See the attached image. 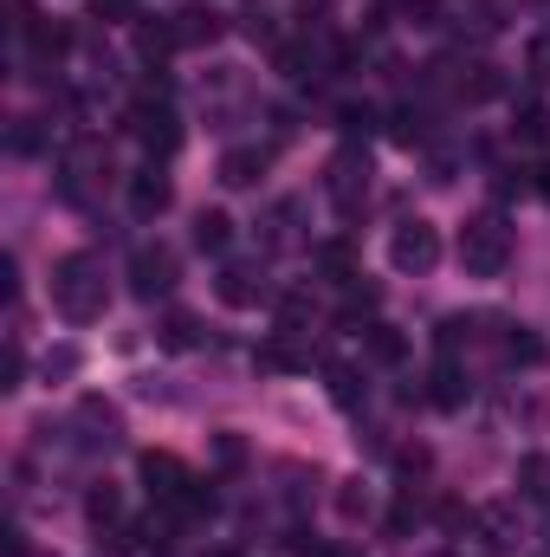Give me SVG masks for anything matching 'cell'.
Masks as SVG:
<instances>
[{"label":"cell","mask_w":550,"mask_h":557,"mask_svg":"<svg viewBox=\"0 0 550 557\" xmlns=\"http://www.w3.org/2000/svg\"><path fill=\"white\" fill-rule=\"evenodd\" d=\"M175 273H182V260H175L162 240L130 253V292H137V298H168V292H175Z\"/></svg>","instance_id":"4"},{"label":"cell","mask_w":550,"mask_h":557,"mask_svg":"<svg viewBox=\"0 0 550 557\" xmlns=\"http://www.w3.org/2000/svg\"><path fill=\"white\" fill-rule=\"evenodd\" d=\"M324 195L337 201V214H357L363 195H370V162H363L357 149H343V156L330 162V175H324Z\"/></svg>","instance_id":"5"},{"label":"cell","mask_w":550,"mask_h":557,"mask_svg":"<svg viewBox=\"0 0 550 557\" xmlns=\"http://www.w3.org/2000/svg\"><path fill=\"white\" fill-rule=\"evenodd\" d=\"M72 370H78V350H52L46 357V376H72Z\"/></svg>","instance_id":"35"},{"label":"cell","mask_w":550,"mask_h":557,"mask_svg":"<svg viewBox=\"0 0 550 557\" xmlns=\"http://www.w3.org/2000/svg\"><path fill=\"white\" fill-rule=\"evenodd\" d=\"M466 337H473V324H466V318H447V324H440V357H453Z\"/></svg>","instance_id":"32"},{"label":"cell","mask_w":550,"mask_h":557,"mask_svg":"<svg viewBox=\"0 0 550 557\" xmlns=\"http://www.w3.org/2000/svg\"><path fill=\"white\" fill-rule=\"evenodd\" d=\"M532 188H538V195L550 201V162H545V169H532Z\"/></svg>","instance_id":"40"},{"label":"cell","mask_w":550,"mask_h":557,"mask_svg":"<svg viewBox=\"0 0 550 557\" xmlns=\"http://www.w3.org/2000/svg\"><path fill=\"white\" fill-rule=\"evenodd\" d=\"M499 91H505V78H499L492 65H466V72H460V98H466V104H479V98H499Z\"/></svg>","instance_id":"20"},{"label":"cell","mask_w":550,"mask_h":557,"mask_svg":"<svg viewBox=\"0 0 550 557\" xmlns=\"http://www.w3.org/2000/svg\"><path fill=\"white\" fill-rule=\"evenodd\" d=\"M427 403H434V409H460V403H466V376H460L453 363H440V370L427 376Z\"/></svg>","instance_id":"16"},{"label":"cell","mask_w":550,"mask_h":557,"mask_svg":"<svg viewBox=\"0 0 550 557\" xmlns=\"http://www.w3.org/2000/svg\"><path fill=\"white\" fill-rule=\"evenodd\" d=\"M214 454H221V467H240V460H247V447H240L234 434H221V441H214Z\"/></svg>","instance_id":"36"},{"label":"cell","mask_w":550,"mask_h":557,"mask_svg":"<svg viewBox=\"0 0 550 557\" xmlns=\"http://www.w3.org/2000/svg\"><path fill=\"white\" fill-rule=\"evenodd\" d=\"M330 403H337V409H357V403H363V389H357V370H350V363H330Z\"/></svg>","instance_id":"24"},{"label":"cell","mask_w":550,"mask_h":557,"mask_svg":"<svg viewBox=\"0 0 550 557\" xmlns=\"http://www.w3.org/2000/svg\"><path fill=\"white\" fill-rule=\"evenodd\" d=\"M91 7H98L104 20H130V7H137V0H91Z\"/></svg>","instance_id":"38"},{"label":"cell","mask_w":550,"mask_h":557,"mask_svg":"<svg viewBox=\"0 0 550 557\" xmlns=\"http://www.w3.org/2000/svg\"><path fill=\"white\" fill-rule=\"evenodd\" d=\"M142 480H149V499H155V506H168V499H175L195 473H188L175 454H142Z\"/></svg>","instance_id":"8"},{"label":"cell","mask_w":550,"mask_h":557,"mask_svg":"<svg viewBox=\"0 0 550 557\" xmlns=\"http://www.w3.org/2000/svg\"><path fill=\"white\" fill-rule=\"evenodd\" d=\"M479 525L492 532V545H518V539H512V512H505V506H492V512H486Z\"/></svg>","instance_id":"33"},{"label":"cell","mask_w":550,"mask_h":557,"mask_svg":"<svg viewBox=\"0 0 550 557\" xmlns=\"http://www.w3.org/2000/svg\"><path fill=\"white\" fill-rule=\"evenodd\" d=\"M389 260H396V273H434L440 267V227L434 221H402L396 234H389Z\"/></svg>","instance_id":"3"},{"label":"cell","mask_w":550,"mask_h":557,"mask_svg":"<svg viewBox=\"0 0 550 557\" xmlns=\"http://www.w3.org/2000/svg\"><path fill=\"white\" fill-rule=\"evenodd\" d=\"M214 292H221V305H234V311H247V305H260L273 285L253 273V267H227V273L214 278Z\"/></svg>","instance_id":"9"},{"label":"cell","mask_w":550,"mask_h":557,"mask_svg":"<svg viewBox=\"0 0 550 557\" xmlns=\"http://www.w3.org/2000/svg\"><path fill=\"white\" fill-rule=\"evenodd\" d=\"M52 305H59L72 324H98V318H104L111 292H104V273H98L91 253H65V260L52 267Z\"/></svg>","instance_id":"1"},{"label":"cell","mask_w":550,"mask_h":557,"mask_svg":"<svg viewBox=\"0 0 550 557\" xmlns=\"http://www.w3.org/2000/svg\"><path fill=\"white\" fill-rule=\"evenodd\" d=\"M175 46V26H137V52L142 59H162Z\"/></svg>","instance_id":"28"},{"label":"cell","mask_w":550,"mask_h":557,"mask_svg":"<svg viewBox=\"0 0 550 557\" xmlns=\"http://www.w3.org/2000/svg\"><path fill=\"white\" fill-rule=\"evenodd\" d=\"M266 162H273V156L253 149V143H247V149H227V156H221V182H227V188H260Z\"/></svg>","instance_id":"11"},{"label":"cell","mask_w":550,"mask_h":557,"mask_svg":"<svg viewBox=\"0 0 550 557\" xmlns=\"http://www.w3.org/2000/svg\"><path fill=\"white\" fill-rule=\"evenodd\" d=\"M505 357H512V363H545V344H538V331L512 324V331H505Z\"/></svg>","instance_id":"22"},{"label":"cell","mask_w":550,"mask_h":557,"mask_svg":"<svg viewBox=\"0 0 550 557\" xmlns=\"http://www.w3.org/2000/svg\"><path fill=\"white\" fill-rule=\"evenodd\" d=\"M78 421H85V428H104V434L117 441V409H111L104 396H85V403H78Z\"/></svg>","instance_id":"26"},{"label":"cell","mask_w":550,"mask_h":557,"mask_svg":"<svg viewBox=\"0 0 550 557\" xmlns=\"http://www.w3.org/2000/svg\"><path fill=\"white\" fill-rule=\"evenodd\" d=\"M525 72H532L538 85H550V33H532V46H525Z\"/></svg>","instance_id":"27"},{"label":"cell","mask_w":550,"mask_h":557,"mask_svg":"<svg viewBox=\"0 0 550 557\" xmlns=\"http://www.w3.org/2000/svg\"><path fill=\"white\" fill-rule=\"evenodd\" d=\"M363 337H370V357H376V363H389V370H396V363L409 357V337H402L396 324H370Z\"/></svg>","instance_id":"17"},{"label":"cell","mask_w":550,"mask_h":557,"mask_svg":"<svg viewBox=\"0 0 550 557\" xmlns=\"http://www.w3.org/2000/svg\"><path fill=\"white\" fill-rule=\"evenodd\" d=\"M337 124L357 137V131H370V124H376V111H370V104H343V111H337Z\"/></svg>","instance_id":"34"},{"label":"cell","mask_w":550,"mask_h":557,"mask_svg":"<svg viewBox=\"0 0 550 557\" xmlns=\"http://www.w3.org/2000/svg\"><path fill=\"white\" fill-rule=\"evenodd\" d=\"M396 143H427V117H421L414 104H402V111H396Z\"/></svg>","instance_id":"29"},{"label":"cell","mask_w":550,"mask_h":557,"mask_svg":"<svg viewBox=\"0 0 550 557\" xmlns=\"http://www.w3.org/2000/svg\"><path fill=\"white\" fill-rule=\"evenodd\" d=\"M311 357H298L291 344H260V370H278V376H291V370H304Z\"/></svg>","instance_id":"25"},{"label":"cell","mask_w":550,"mask_h":557,"mask_svg":"<svg viewBox=\"0 0 550 557\" xmlns=\"http://www.w3.org/2000/svg\"><path fill=\"white\" fill-rule=\"evenodd\" d=\"M402 7H409V13H421V26H427V20L440 13V0H402Z\"/></svg>","instance_id":"39"},{"label":"cell","mask_w":550,"mask_h":557,"mask_svg":"<svg viewBox=\"0 0 550 557\" xmlns=\"http://www.w3.org/2000/svg\"><path fill=\"white\" fill-rule=\"evenodd\" d=\"M525 493L550 499V460H545V454H532V460H525Z\"/></svg>","instance_id":"31"},{"label":"cell","mask_w":550,"mask_h":557,"mask_svg":"<svg viewBox=\"0 0 550 557\" xmlns=\"http://www.w3.org/2000/svg\"><path fill=\"white\" fill-rule=\"evenodd\" d=\"M512 137L518 143H545L550 137V111L538 104V98H525V104L512 111Z\"/></svg>","instance_id":"18"},{"label":"cell","mask_w":550,"mask_h":557,"mask_svg":"<svg viewBox=\"0 0 550 557\" xmlns=\"http://www.w3.org/2000/svg\"><path fill=\"white\" fill-rule=\"evenodd\" d=\"M505 260H512V227L499 214H479V221L460 227V267L473 278H499Z\"/></svg>","instance_id":"2"},{"label":"cell","mask_w":550,"mask_h":557,"mask_svg":"<svg viewBox=\"0 0 550 557\" xmlns=\"http://www.w3.org/2000/svg\"><path fill=\"white\" fill-rule=\"evenodd\" d=\"M85 519H91L98 532H111V525H124V493H117L111 480H98V486L85 493Z\"/></svg>","instance_id":"13"},{"label":"cell","mask_w":550,"mask_h":557,"mask_svg":"<svg viewBox=\"0 0 550 557\" xmlns=\"http://www.w3.org/2000/svg\"><path fill=\"white\" fill-rule=\"evenodd\" d=\"M278 318H285V331H298V324L311 318V298H304V292H285V298H278Z\"/></svg>","instance_id":"30"},{"label":"cell","mask_w":550,"mask_h":557,"mask_svg":"<svg viewBox=\"0 0 550 557\" xmlns=\"http://www.w3.org/2000/svg\"><path fill=\"white\" fill-rule=\"evenodd\" d=\"M227 240H234V221H227L221 208H201V214H195V247H201V253H227Z\"/></svg>","instance_id":"14"},{"label":"cell","mask_w":550,"mask_h":557,"mask_svg":"<svg viewBox=\"0 0 550 557\" xmlns=\"http://www.w3.org/2000/svg\"><path fill=\"white\" fill-rule=\"evenodd\" d=\"M370 311H376V292H370V285H363V292L350 285V298H343V311H337V324L363 337V331H370Z\"/></svg>","instance_id":"21"},{"label":"cell","mask_w":550,"mask_h":557,"mask_svg":"<svg viewBox=\"0 0 550 557\" xmlns=\"http://www.w3.org/2000/svg\"><path fill=\"white\" fill-rule=\"evenodd\" d=\"M155 337H162V350H195V344H201V318H195V311H168Z\"/></svg>","instance_id":"15"},{"label":"cell","mask_w":550,"mask_h":557,"mask_svg":"<svg viewBox=\"0 0 550 557\" xmlns=\"http://www.w3.org/2000/svg\"><path fill=\"white\" fill-rule=\"evenodd\" d=\"M409 525H414V506H409V499H402V506L389 512V539H409Z\"/></svg>","instance_id":"37"},{"label":"cell","mask_w":550,"mask_h":557,"mask_svg":"<svg viewBox=\"0 0 550 557\" xmlns=\"http://www.w3.org/2000/svg\"><path fill=\"white\" fill-rule=\"evenodd\" d=\"M124 124H130V137H137V143H149L155 156H168V149L182 143V124H175V111H168L162 98H155V104H137V111H130Z\"/></svg>","instance_id":"6"},{"label":"cell","mask_w":550,"mask_h":557,"mask_svg":"<svg viewBox=\"0 0 550 557\" xmlns=\"http://www.w3.org/2000/svg\"><path fill=\"white\" fill-rule=\"evenodd\" d=\"M337 512H343V525H363V519H370V493H363V480H343V486H337Z\"/></svg>","instance_id":"23"},{"label":"cell","mask_w":550,"mask_h":557,"mask_svg":"<svg viewBox=\"0 0 550 557\" xmlns=\"http://www.w3.org/2000/svg\"><path fill=\"white\" fill-rule=\"evenodd\" d=\"M168 201H175V182H168V169H162V162H149V169L130 175V214H137V221H155Z\"/></svg>","instance_id":"7"},{"label":"cell","mask_w":550,"mask_h":557,"mask_svg":"<svg viewBox=\"0 0 550 557\" xmlns=\"http://www.w3.org/2000/svg\"><path fill=\"white\" fill-rule=\"evenodd\" d=\"M26 39H33V52H39V59H65V52H72V26L39 20V13H26Z\"/></svg>","instance_id":"12"},{"label":"cell","mask_w":550,"mask_h":557,"mask_svg":"<svg viewBox=\"0 0 550 557\" xmlns=\"http://www.w3.org/2000/svg\"><path fill=\"white\" fill-rule=\"evenodd\" d=\"M168 26H175V46H214L221 39V13L214 7H182Z\"/></svg>","instance_id":"10"},{"label":"cell","mask_w":550,"mask_h":557,"mask_svg":"<svg viewBox=\"0 0 550 557\" xmlns=\"http://www.w3.org/2000/svg\"><path fill=\"white\" fill-rule=\"evenodd\" d=\"M317 267L330 278H343V285H357V247H350V240H324V247H317Z\"/></svg>","instance_id":"19"}]
</instances>
